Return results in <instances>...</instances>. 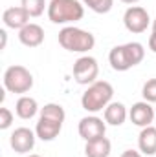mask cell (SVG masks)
Returning a JSON list of instances; mask_svg holds the SVG:
<instances>
[{
    "label": "cell",
    "instance_id": "cell-1",
    "mask_svg": "<svg viewBox=\"0 0 156 157\" xmlns=\"http://www.w3.org/2000/svg\"><path fill=\"white\" fill-rule=\"evenodd\" d=\"M145 57L143 44L140 42H127L121 46H114L109 53V62L114 71H127L138 66Z\"/></svg>",
    "mask_w": 156,
    "mask_h": 157
},
{
    "label": "cell",
    "instance_id": "cell-2",
    "mask_svg": "<svg viewBox=\"0 0 156 157\" xmlns=\"http://www.w3.org/2000/svg\"><path fill=\"white\" fill-rule=\"evenodd\" d=\"M112 97H114L112 84L107 80H96L84 90L81 97V106L88 113H97L112 102Z\"/></svg>",
    "mask_w": 156,
    "mask_h": 157
},
{
    "label": "cell",
    "instance_id": "cell-3",
    "mask_svg": "<svg viewBox=\"0 0 156 157\" xmlns=\"http://www.w3.org/2000/svg\"><path fill=\"white\" fill-rule=\"evenodd\" d=\"M59 44L72 53H86L96 46V37L77 26H64L59 31Z\"/></svg>",
    "mask_w": 156,
    "mask_h": 157
},
{
    "label": "cell",
    "instance_id": "cell-4",
    "mask_svg": "<svg viewBox=\"0 0 156 157\" xmlns=\"http://www.w3.org/2000/svg\"><path fill=\"white\" fill-rule=\"evenodd\" d=\"M84 17V4L81 0H50L48 18L53 24H70Z\"/></svg>",
    "mask_w": 156,
    "mask_h": 157
},
{
    "label": "cell",
    "instance_id": "cell-5",
    "mask_svg": "<svg viewBox=\"0 0 156 157\" xmlns=\"http://www.w3.org/2000/svg\"><path fill=\"white\" fill-rule=\"evenodd\" d=\"M4 88L9 93H18V95L28 93L33 88V75H31V71L28 68L20 66V64L9 66L4 71Z\"/></svg>",
    "mask_w": 156,
    "mask_h": 157
},
{
    "label": "cell",
    "instance_id": "cell-6",
    "mask_svg": "<svg viewBox=\"0 0 156 157\" xmlns=\"http://www.w3.org/2000/svg\"><path fill=\"white\" fill-rule=\"evenodd\" d=\"M97 75H99V64L94 57L83 55L74 62V78L77 84L90 86L92 82H96Z\"/></svg>",
    "mask_w": 156,
    "mask_h": 157
},
{
    "label": "cell",
    "instance_id": "cell-7",
    "mask_svg": "<svg viewBox=\"0 0 156 157\" xmlns=\"http://www.w3.org/2000/svg\"><path fill=\"white\" fill-rule=\"evenodd\" d=\"M123 24H125L127 31L138 35V33L147 31V28L151 24V17H149V13H147L145 7H142V6H130L125 11V15H123Z\"/></svg>",
    "mask_w": 156,
    "mask_h": 157
},
{
    "label": "cell",
    "instance_id": "cell-8",
    "mask_svg": "<svg viewBox=\"0 0 156 157\" xmlns=\"http://www.w3.org/2000/svg\"><path fill=\"white\" fill-rule=\"evenodd\" d=\"M77 132L84 141H94V139L105 137L107 122L97 115H86V117H83L79 121Z\"/></svg>",
    "mask_w": 156,
    "mask_h": 157
},
{
    "label": "cell",
    "instance_id": "cell-9",
    "mask_svg": "<svg viewBox=\"0 0 156 157\" xmlns=\"http://www.w3.org/2000/svg\"><path fill=\"white\" fill-rule=\"evenodd\" d=\"M35 139H37V133L33 130H30L26 126H20L11 133L9 144L17 154H30L35 148Z\"/></svg>",
    "mask_w": 156,
    "mask_h": 157
},
{
    "label": "cell",
    "instance_id": "cell-10",
    "mask_svg": "<svg viewBox=\"0 0 156 157\" xmlns=\"http://www.w3.org/2000/svg\"><path fill=\"white\" fill-rule=\"evenodd\" d=\"M129 117L132 121V124H136L140 128H145V126H151L154 122L156 112H154V108L151 106V102L140 101V102L132 104V108L129 110Z\"/></svg>",
    "mask_w": 156,
    "mask_h": 157
},
{
    "label": "cell",
    "instance_id": "cell-11",
    "mask_svg": "<svg viewBox=\"0 0 156 157\" xmlns=\"http://www.w3.org/2000/svg\"><path fill=\"white\" fill-rule=\"evenodd\" d=\"M2 22L6 28H11V29H22L24 26L30 24V13L22 7V6H17V7H7L4 13H2Z\"/></svg>",
    "mask_w": 156,
    "mask_h": 157
},
{
    "label": "cell",
    "instance_id": "cell-12",
    "mask_svg": "<svg viewBox=\"0 0 156 157\" xmlns=\"http://www.w3.org/2000/svg\"><path fill=\"white\" fill-rule=\"evenodd\" d=\"M18 40L28 46V48H37L44 42V29L40 28L39 24L35 22H30L28 26H24L20 31H18Z\"/></svg>",
    "mask_w": 156,
    "mask_h": 157
},
{
    "label": "cell",
    "instance_id": "cell-13",
    "mask_svg": "<svg viewBox=\"0 0 156 157\" xmlns=\"http://www.w3.org/2000/svg\"><path fill=\"white\" fill-rule=\"evenodd\" d=\"M63 130V122H55L50 119H42L39 117L37 126H35V133L40 141H53Z\"/></svg>",
    "mask_w": 156,
    "mask_h": 157
},
{
    "label": "cell",
    "instance_id": "cell-14",
    "mask_svg": "<svg viewBox=\"0 0 156 157\" xmlns=\"http://www.w3.org/2000/svg\"><path fill=\"white\" fill-rule=\"evenodd\" d=\"M138 148L143 155H154L156 154V126L142 128L138 135Z\"/></svg>",
    "mask_w": 156,
    "mask_h": 157
},
{
    "label": "cell",
    "instance_id": "cell-15",
    "mask_svg": "<svg viewBox=\"0 0 156 157\" xmlns=\"http://www.w3.org/2000/svg\"><path fill=\"white\" fill-rule=\"evenodd\" d=\"M105 122L107 124H110V126H121L127 117H129V112H127V108H125V104L123 102H110L107 108H105Z\"/></svg>",
    "mask_w": 156,
    "mask_h": 157
},
{
    "label": "cell",
    "instance_id": "cell-16",
    "mask_svg": "<svg viewBox=\"0 0 156 157\" xmlns=\"http://www.w3.org/2000/svg\"><path fill=\"white\" fill-rule=\"evenodd\" d=\"M110 152H112V144L107 137L86 141V144H84V155L86 157H109Z\"/></svg>",
    "mask_w": 156,
    "mask_h": 157
},
{
    "label": "cell",
    "instance_id": "cell-17",
    "mask_svg": "<svg viewBox=\"0 0 156 157\" xmlns=\"http://www.w3.org/2000/svg\"><path fill=\"white\" fill-rule=\"evenodd\" d=\"M15 112H17V115L20 119L28 121V119H33L37 115L39 104H37V101H35L33 97H30V95H20L18 101H17V104H15Z\"/></svg>",
    "mask_w": 156,
    "mask_h": 157
},
{
    "label": "cell",
    "instance_id": "cell-18",
    "mask_svg": "<svg viewBox=\"0 0 156 157\" xmlns=\"http://www.w3.org/2000/svg\"><path fill=\"white\" fill-rule=\"evenodd\" d=\"M42 119H50V121H55V122H64L66 113H64V108L61 104H55V102H48L40 108V115Z\"/></svg>",
    "mask_w": 156,
    "mask_h": 157
},
{
    "label": "cell",
    "instance_id": "cell-19",
    "mask_svg": "<svg viewBox=\"0 0 156 157\" xmlns=\"http://www.w3.org/2000/svg\"><path fill=\"white\" fill-rule=\"evenodd\" d=\"M22 7L30 13V17H40L44 13V9H48L46 0H20Z\"/></svg>",
    "mask_w": 156,
    "mask_h": 157
},
{
    "label": "cell",
    "instance_id": "cell-20",
    "mask_svg": "<svg viewBox=\"0 0 156 157\" xmlns=\"http://www.w3.org/2000/svg\"><path fill=\"white\" fill-rule=\"evenodd\" d=\"M84 6H88V9H92L94 13H109L114 6V0H81Z\"/></svg>",
    "mask_w": 156,
    "mask_h": 157
},
{
    "label": "cell",
    "instance_id": "cell-21",
    "mask_svg": "<svg viewBox=\"0 0 156 157\" xmlns=\"http://www.w3.org/2000/svg\"><path fill=\"white\" fill-rule=\"evenodd\" d=\"M142 95H143V101L147 102H156V78H149L143 88H142Z\"/></svg>",
    "mask_w": 156,
    "mask_h": 157
},
{
    "label": "cell",
    "instance_id": "cell-22",
    "mask_svg": "<svg viewBox=\"0 0 156 157\" xmlns=\"http://www.w3.org/2000/svg\"><path fill=\"white\" fill-rule=\"evenodd\" d=\"M13 122V113L9 108H0V130H7Z\"/></svg>",
    "mask_w": 156,
    "mask_h": 157
},
{
    "label": "cell",
    "instance_id": "cell-23",
    "mask_svg": "<svg viewBox=\"0 0 156 157\" xmlns=\"http://www.w3.org/2000/svg\"><path fill=\"white\" fill-rule=\"evenodd\" d=\"M149 49L153 51V53H156V33L153 31V35L149 37Z\"/></svg>",
    "mask_w": 156,
    "mask_h": 157
},
{
    "label": "cell",
    "instance_id": "cell-24",
    "mask_svg": "<svg viewBox=\"0 0 156 157\" xmlns=\"http://www.w3.org/2000/svg\"><path fill=\"white\" fill-rule=\"evenodd\" d=\"M119 157H142V154H140V152H136V150H125Z\"/></svg>",
    "mask_w": 156,
    "mask_h": 157
},
{
    "label": "cell",
    "instance_id": "cell-25",
    "mask_svg": "<svg viewBox=\"0 0 156 157\" xmlns=\"http://www.w3.org/2000/svg\"><path fill=\"white\" fill-rule=\"evenodd\" d=\"M0 39H2L0 49H4V48H6V42H7V33H6V29H0Z\"/></svg>",
    "mask_w": 156,
    "mask_h": 157
},
{
    "label": "cell",
    "instance_id": "cell-26",
    "mask_svg": "<svg viewBox=\"0 0 156 157\" xmlns=\"http://www.w3.org/2000/svg\"><path fill=\"white\" fill-rule=\"evenodd\" d=\"M121 2H125V4H136V2H140V0H121Z\"/></svg>",
    "mask_w": 156,
    "mask_h": 157
},
{
    "label": "cell",
    "instance_id": "cell-27",
    "mask_svg": "<svg viewBox=\"0 0 156 157\" xmlns=\"http://www.w3.org/2000/svg\"><path fill=\"white\" fill-rule=\"evenodd\" d=\"M153 31H154V33H156V18H154V20H153Z\"/></svg>",
    "mask_w": 156,
    "mask_h": 157
},
{
    "label": "cell",
    "instance_id": "cell-28",
    "mask_svg": "<svg viewBox=\"0 0 156 157\" xmlns=\"http://www.w3.org/2000/svg\"><path fill=\"white\" fill-rule=\"evenodd\" d=\"M26 157H40V155H37V154H30V155H26Z\"/></svg>",
    "mask_w": 156,
    "mask_h": 157
},
{
    "label": "cell",
    "instance_id": "cell-29",
    "mask_svg": "<svg viewBox=\"0 0 156 157\" xmlns=\"http://www.w3.org/2000/svg\"><path fill=\"white\" fill-rule=\"evenodd\" d=\"M154 122H156V119H154Z\"/></svg>",
    "mask_w": 156,
    "mask_h": 157
}]
</instances>
